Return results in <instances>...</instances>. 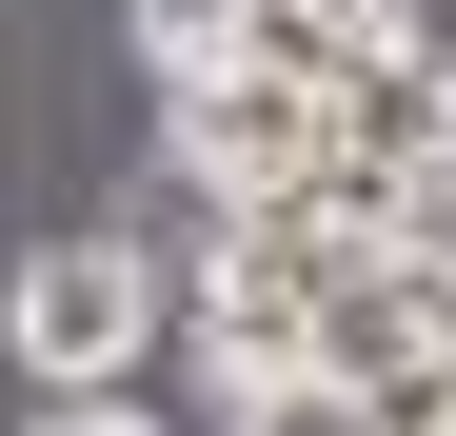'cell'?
I'll return each mask as SVG.
<instances>
[{
	"instance_id": "1",
	"label": "cell",
	"mask_w": 456,
	"mask_h": 436,
	"mask_svg": "<svg viewBox=\"0 0 456 436\" xmlns=\"http://www.w3.org/2000/svg\"><path fill=\"white\" fill-rule=\"evenodd\" d=\"M159 318H179V278L139 258L119 218H80V238H40V258H20V298H0V337H20V377H40V397H119Z\"/></svg>"
},
{
	"instance_id": "2",
	"label": "cell",
	"mask_w": 456,
	"mask_h": 436,
	"mask_svg": "<svg viewBox=\"0 0 456 436\" xmlns=\"http://www.w3.org/2000/svg\"><path fill=\"white\" fill-rule=\"evenodd\" d=\"M338 119H357V100H318V80H278V60H239V80L159 100V159L199 179V218H278V198H338Z\"/></svg>"
},
{
	"instance_id": "3",
	"label": "cell",
	"mask_w": 456,
	"mask_h": 436,
	"mask_svg": "<svg viewBox=\"0 0 456 436\" xmlns=\"http://www.w3.org/2000/svg\"><path fill=\"white\" fill-rule=\"evenodd\" d=\"M318 377L417 436V416L456 397V258H357V298L318 318Z\"/></svg>"
},
{
	"instance_id": "4",
	"label": "cell",
	"mask_w": 456,
	"mask_h": 436,
	"mask_svg": "<svg viewBox=\"0 0 456 436\" xmlns=\"http://www.w3.org/2000/svg\"><path fill=\"white\" fill-rule=\"evenodd\" d=\"M258 60L318 80V100H357L377 60H417V0H258Z\"/></svg>"
},
{
	"instance_id": "5",
	"label": "cell",
	"mask_w": 456,
	"mask_h": 436,
	"mask_svg": "<svg viewBox=\"0 0 456 436\" xmlns=\"http://www.w3.org/2000/svg\"><path fill=\"white\" fill-rule=\"evenodd\" d=\"M239 60H258V0H139V80H159V100L239 80Z\"/></svg>"
},
{
	"instance_id": "6",
	"label": "cell",
	"mask_w": 456,
	"mask_h": 436,
	"mask_svg": "<svg viewBox=\"0 0 456 436\" xmlns=\"http://www.w3.org/2000/svg\"><path fill=\"white\" fill-rule=\"evenodd\" d=\"M218 436H397V416H377V397H338V377H278V397H239Z\"/></svg>"
},
{
	"instance_id": "7",
	"label": "cell",
	"mask_w": 456,
	"mask_h": 436,
	"mask_svg": "<svg viewBox=\"0 0 456 436\" xmlns=\"http://www.w3.org/2000/svg\"><path fill=\"white\" fill-rule=\"evenodd\" d=\"M20 436H159V416H139V397H40Z\"/></svg>"
},
{
	"instance_id": "8",
	"label": "cell",
	"mask_w": 456,
	"mask_h": 436,
	"mask_svg": "<svg viewBox=\"0 0 456 436\" xmlns=\"http://www.w3.org/2000/svg\"><path fill=\"white\" fill-rule=\"evenodd\" d=\"M417 436H456V397H436V416H417Z\"/></svg>"
}]
</instances>
